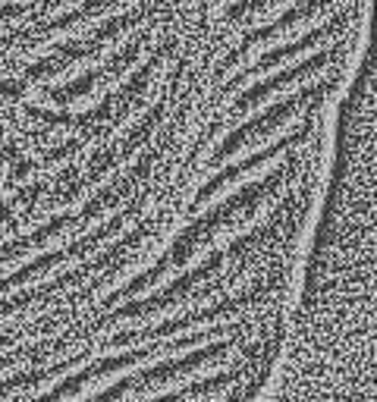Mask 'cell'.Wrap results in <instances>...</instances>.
<instances>
[{
    "mask_svg": "<svg viewBox=\"0 0 377 402\" xmlns=\"http://www.w3.org/2000/svg\"><path fill=\"white\" fill-rule=\"evenodd\" d=\"M32 170H35V160H16V164L10 167V176L13 179H25Z\"/></svg>",
    "mask_w": 377,
    "mask_h": 402,
    "instance_id": "2",
    "label": "cell"
},
{
    "mask_svg": "<svg viewBox=\"0 0 377 402\" xmlns=\"http://www.w3.org/2000/svg\"><path fill=\"white\" fill-rule=\"evenodd\" d=\"M25 79H0V95H6V98H23L25 95Z\"/></svg>",
    "mask_w": 377,
    "mask_h": 402,
    "instance_id": "1",
    "label": "cell"
}]
</instances>
